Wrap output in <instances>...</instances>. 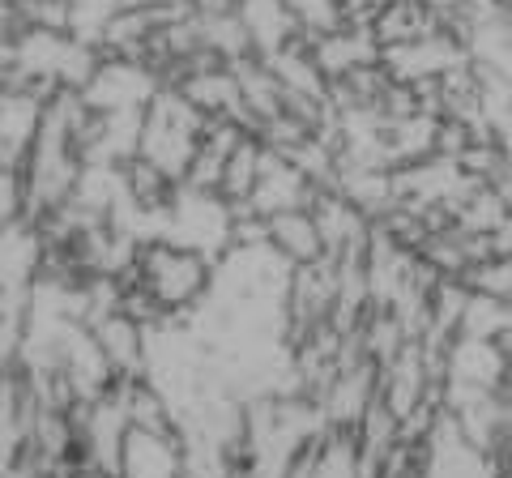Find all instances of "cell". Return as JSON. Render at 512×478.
I'll use <instances>...</instances> for the list:
<instances>
[{"label": "cell", "mask_w": 512, "mask_h": 478, "mask_svg": "<svg viewBox=\"0 0 512 478\" xmlns=\"http://www.w3.org/2000/svg\"><path fill=\"white\" fill-rule=\"evenodd\" d=\"M137 274H141V291H146L158 308L175 312V308H184V304H192V299L201 295L205 261L197 257V252H188V248L154 244V248L141 252Z\"/></svg>", "instance_id": "6da1fadb"}, {"label": "cell", "mask_w": 512, "mask_h": 478, "mask_svg": "<svg viewBox=\"0 0 512 478\" xmlns=\"http://www.w3.org/2000/svg\"><path fill=\"white\" fill-rule=\"evenodd\" d=\"M120 478H184V453L171 432H128L120 453Z\"/></svg>", "instance_id": "7a4b0ae2"}, {"label": "cell", "mask_w": 512, "mask_h": 478, "mask_svg": "<svg viewBox=\"0 0 512 478\" xmlns=\"http://www.w3.org/2000/svg\"><path fill=\"white\" fill-rule=\"evenodd\" d=\"M269 231H274V244L286 252V257H295V261H316L320 257V239L325 235H320V227L308 214H299V210L274 214Z\"/></svg>", "instance_id": "3957f363"}, {"label": "cell", "mask_w": 512, "mask_h": 478, "mask_svg": "<svg viewBox=\"0 0 512 478\" xmlns=\"http://www.w3.org/2000/svg\"><path fill=\"white\" fill-rule=\"evenodd\" d=\"M154 116H163V124L171 129V137H192V133L184 129V124H171V116H167V99L154 107ZM171 137H167V141H171ZM197 141H201V137H197ZM180 158H184V167H192V163H197V146H188V141H180Z\"/></svg>", "instance_id": "277c9868"}]
</instances>
